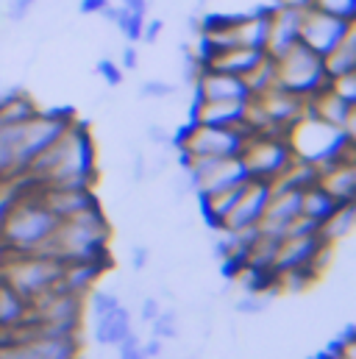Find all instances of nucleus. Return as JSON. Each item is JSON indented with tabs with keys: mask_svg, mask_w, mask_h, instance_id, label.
<instances>
[{
	"mask_svg": "<svg viewBox=\"0 0 356 359\" xmlns=\"http://www.w3.org/2000/svg\"><path fill=\"white\" fill-rule=\"evenodd\" d=\"M248 103L251 100H192L189 120L203 126H223V128H248Z\"/></svg>",
	"mask_w": 356,
	"mask_h": 359,
	"instance_id": "2eb2a0df",
	"label": "nucleus"
},
{
	"mask_svg": "<svg viewBox=\"0 0 356 359\" xmlns=\"http://www.w3.org/2000/svg\"><path fill=\"white\" fill-rule=\"evenodd\" d=\"M145 134H148V142H151V145H156V148H170V134L165 131V126L148 123Z\"/></svg>",
	"mask_w": 356,
	"mask_h": 359,
	"instance_id": "a19ab883",
	"label": "nucleus"
},
{
	"mask_svg": "<svg viewBox=\"0 0 356 359\" xmlns=\"http://www.w3.org/2000/svg\"><path fill=\"white\" fill-rule=\"evenodd\" d=\"M267 59L265 50L259 48H242V45H231V48H223L214 53V59L206 65V67H214V70H223V73H231V76H240L245 79L251 70H256L262 62Z\"/></svg>",
	"mask_w": 356,
	"mask_h": 359,
	"instance_id": "aec40b11",
	"label": "nucleus"
},
{
	"mask_svg": "<svg viewBox=\"0 0 356 359\" xmlns=\"http://www.w3.org/2000/svg\"><path fill=\"white\" fill-rule=\"evenodd\" d=\"M131 181L134 184H142L148 179V156L142 154V148H131Z\"/></svg>",
	"mask_w": 356,
	"mask_h": 359,
	"instance_id": "c9c22d12",
	"label": "nucleus"
},
{
	"mask_svg": "<svg viewBox=\"0 0 356 359\" xmlns=\"http://www.w3.org/2000/svg\"><path fill=\"white\" fill-rule=\"evenodd\" d=\"M162 31H165V22H162V20H145L139 42H145V45H156V39L162 36Z\"/></svg>",
	"mask_w": 356,
	"mask_h": 359,
	"instance_id": "ea45409f",
	"label": "nucleus"
},
{
	"mask_svg": "<svg viewBox=\"0 0 356 359\" xmlns=\"http://www.w3.org/2000/svg\"><path fill=\"white\" fill-rule=\"evenodd\" d=\"M131 329H134V315L123 304L100 318H92V340L100 348H114Z\"/></svg>",
	"mask_w": 356,
	"mask_h": 359,
	"instance_id": "6ab92c4d",
	"label": "nucleus"
},
{
	"mask_svg": "<svg viewBox=\"0 0 356 359\" xmlns=\"http://www.w3.org/2000/svg\"><path fill=\"white\" fill-rule=\"evenodd\" d=\"M159 309H162V301H159L156 295H145V298L139 301V320H142V323H151V320L159 315Z\"/></svg>",
	"mask_w": 356,
	"mask_h": 359,
	"instance_id": "4c0bfd02",
	"label": "nucleus"
},
{
	"mask_svg": "<svg viewBox=\"0 0 356 359\" xmlns=\"http://www.w3.org/2000/svg\"><path fill=\"white\" fill-rule=\"evenodd\" d=\"M139 346H142V337L137 334V329H131L114 348L123 359H139Z\"/></svg>",
	"mask_w": 356,
	"mask_h": 359,
	"instance_id": "f704fd0d",
	"label": "nucleus"
},
{
	"mask_svg": "<svg viewBox=\"0 0 356 359\" xmlns=\"http://www.w3.org/2000/svg\"><path fill=\"white\" fill-rule=\"evenodd\" d=\"M240 159L251 179L270 184H275L295 165V154L289 148L287 134H275V131H251Z\"/></svg>",
	"mask_w": 356,
	"mask_h": 359,
	"instance_id": "0eeeda50",
	"label": "nucleus"
},
{
	"mask_svg": "<svg viewBox=\"0 0 356 359\" xmlns=\"http://www.w3.org/2000/svg\"><path fill=\"white\" fill-rule=\"evenodd\" d=\"M337 206H340V203L334 201V195H331V192H326L320 184H315V187L303 189V198H301V215L312 217L315 223H320V226H323V220H326Z\"/></svg>",
	"mask_w": 356,
	"mask_h": 359,
	"instance_id": "b1692460",
	"label": "nucleus"
},
{
	"mask_svg": "<svg viewBox=\"0 0 356 359\" xmlns=\"http://www.w3.org/2000/svg\"><path fill=\"white\" fill-rule=\"evenodd\" d=\"M97 145L84 120H73L70 128L22 173L42 187H95L97 181Z\"/></svg>",
	"mask_w": 356,
	"mask_h": 359,
	"instance_id": "f257e3e1",
	"label": "nucleus"
},
{
	"mask_svg": "<svg viewBox=\"0 0 356 359\" xmlns=\"http://www.w3.org/2000/svg\"><path fill=\"white\" fill-rule=\"evenodd\" d=\"M106 6H109V0H81L78 3V11L81 14H100Z\"/></svg>",
	"mask_w": 356,
	"mask_h": 359,
	"instance_id": "37998d69",
	"label": "nucleus"
},
{
	"mask_svg": "<svg viewBox=\"0 0 356 359\" xmlns=\"http://www.w3.org/2000/svg\"><path fill=\"white\" fill-rule=\"evenodd\" d=\"M312 8H320L331 17L356 22V0H312Z\"/></svg>",
	"mask_w": 356,
	"mask_h": 359,
	"instance_id": "c756f323",
	"label": "nucleus"
},
{
	"mask_svg": "<svg viewBox=\"0 0 356 359\" xmlns=\"http://www.w3.org/2000/svg\"><path fill=\"white\" fill-rule=\"evenodd\" d=\"M354 226H356V201H351V203H340V206L323 220V226H320V237H323L326 243L337 245V243H343L345 237H351Z\"/></svg>",
	"mask_w": 356,
	"mask_h": 359,
	"instance_id": "4be33fe9",
	"label": "nucleus"
},
{
	"mask_svg": "<svg viewBox=\"0 0 356 359\" xmlns=\"http://www.w3.org/2000/svg\"><path fill=\"white\" fill-rule=\"evenodd\" d=\"M192 100H251V90L240 76L200 67L192 79Z\"/></svg>",
	"mask_w": 356,
	"mask_h": 359,
	"instance_id": "f8f14e48",
	"label": "nucleus"
},
{
	"mask_svg": "<svg viewBox=\"0 0 356 359\" xmlns=\"http://www.w3.org/2000/svg\"><path fill=\"white\" fill-rule=\"evenodd\" d=\"M178 92L176 84L170 81H162V79H148L139 84V97L142 100H167Z\"/></svg>",
	"mask_w": 356,
	"mask_h": 359,
	"instance_id": "7c9ffc66",
	"label": "nucleus"
},
{
	"mask_svg": "<svg viewBox=\"0 0 356 359\" xmlns=\"http://www.w3.org/2000/svg\"><path fill=\"white\" fill-rule=\"evenodd\" d=\"M111 25H114L128 42H139V36H142V25H145V14H134V11H125V8L117 6V14H114Z\"/></svg>",
	"mask_w": 356,
	"mask_h": 359,
	"instance_id": "cd10ccee",
	"label": "nucleus"
},
{
	"mask_svg": "<svg viewBox=\"0 0 356 359\" xmlns=\"http://www.w3.org/2000/svg\"><path fill=\"white\" fill-rule=\"evenodd\" d=\"M76 120L73 109H48V111H36L28 123L20 126L17 134V145H14V179L22 176L36 156H42Z\"/></svg>",
	"mask_w": 356,
	"mask_h": 359,
	"instance_id": "39448f33",
	"label": "nucleus"
},
{
	"mask_svg": "<svg viewBox=\"0 0 356 359\" xmlns=\"http://www.w3.org/2000/svg\"><path fill=\"white\" fill-rule=\"evenodd\" d=\"M151 259H153V248H151V245H145V243L131 245L128 262H131V270H134V273H142L145 268H151Z\"/></svg>",
	"mask_w": 356,
	"mask_h": 359,
	"instance_id": "473e14b6",
	"label": "nucleus"
},
{
	"mask_svg": "<svg viewBox=\"0 0 356 359\" xmlns=\"http://www.w3.org/2000/svg\"><path fill=\"white\" fill-rule=\"evenodd\" d=\"M95 73L100 76V81L109 87V90H117L120 84H123V67L114 62V59H109V56H103L100 62H97V67H95Z\"/></svg>",
	"mask_w": 356,
	"mask_h": 359,
	"instance_id": "2f4dec72",
	"label": "nucleus"
},
{
	"mask_svg": "<svg viewBox=\"0 0 356 359\" xmlns=\"http://www.w3.org/2000/svg\"><path fill=\"white\" fill-rule=\"evenodd\" d=\"M320 187L331 192L337 203L356 201V159H337L320 168Z\"/></svg>",
	"mask_w": 356,
	"mask_h": 359,
	"instance_id": "a211bd4d",
	"label": "nucleus"
},
{
	"mask_svg": "<svg viewBox=\"0 0 356 359\" xmlns=\"http://www.w3.org/2000/svg\"><path fill=\"white\" fill-rule=\"evenodd\" d=\"M148 326H151V334L159 337V340H165V343L178 340V337H181V312H176L173 306H170V309L162 306L159 315H156Z\"/></svg>",
	"mask_w": 356,
	"mask_h": 359,
	"instance_id": "a878e982",
	"label": "nucleus"
},
{
	"mask_svg": "<svg viewBox=\"0 0 356 359\" xmlns=\"http://www.w3.org/2000/svg\"><path fill=\"white\" fill-rule=\"evenodd\" d=\"M45 251L59 257L67 265L84 262V265H95L103 273H109V268L114 265V259H111V220H109L103 203L62 220Z\"/></svg>",
	"mask_w": 356,
	"mask_h": 359,
	"instance_id": "f03ea898",
	"label": "nucleus"
},
{
	"mask_svg": "<svg viewBox=\"0 0 356 359\" xmlns=\"http://www.w3.org/2000/svg\"><path fill=\"white\" fill-rule=\"evenodd\" d=\"M270 195H273V184H270V181L251 179L245 184L242 195L237 198L234 209L228 212L223 229H226V231H234V234H245V231L259 229V223H262V217H265L267 203H270Z\"/></svg>",
	"mask_w": 356,
	"mask_h": 359,
	"instance_id": "9b49d317",
	"label": "nucleus"
},
{
	"mask_svg": "<svg viewBox=\"0 0 356 359\" xmlns=\"http://www.w3.org/2000/svg\"><path fill=\"white\" fill-rule=\"evenodd\" d=\"M42 198L59 220H67L78 212H87L100 203L92 187H42Z\"/></svg>",
	"mask_w": 356,
	"mask_h": 359,
	"instance_id": "f3484780",
	"label": "nucleus"
},
{
	"mask_svg": "<svg viewBox=\"0 0 356 359\" xmlns=\"http://www.w3.org/2000/svg\"><path fill=\"white\" fill-rule=\"evenodd\" d=\"M39 0H8L6 3V20L8 22H25Z\"/></svg>",
	"mask_w": 356,
	"mask_h": 359,
	"instance_id": "72a5a7b5",
	"label": "nucleus"
},
{
	"mask_svg": "<svg viewBox=\"0 0 356 359\" xmlns=\"http://www.w3.org/2000/svg\"><path fill=\"white\" fill-rule=\"evenodd\" d=\"M289 148L298 162L326 168L337 159H356V137L348 128H337L320 117L303 114L287 131Z\"/></svg>",
	"mask_w": 356,
	"mask_h": 359,
	"instance_id": "7ed1b4c3",
	"label": "nucleus"
},
{
	"mask_svg": "<svg viewBox=\"0 0 356 359\" xmlns=\"http://www.w3.org/2000/svg\"><path fill=\"white\" fill-rule=\"evenodd\" d=\"M165 354V340H159V337H148V340H142V346H139V359L145 357H162Z\"/></svg>",
	"mask_w": 356,
	"mask_h": 359,
	"instance_id": "79ce46f5",
	"label": "nucleus"
},
{
	"mask_svg": "<svg viewBox=\"0 0 356 359\" xmlns=\"http://www.w3.org/2000/svg\"><path fill=\"white\" fill-rule=\"evenodd\" d=\"M64 262L48 251H34V254H6L0 257V281L11 287L20 298L34 304L36 298L48 295L50 290L59 287L64 276Z\"/></svg>",
	"mask_w": 356,
	"mask_h": 359,
	"instance_id": "20e7f679",
	"label": "nucleus"
},
{
	"mask_svg": "<svg viewBox=\"0 0 356 359\" xmlns=\"http://www.w3.org/2000/svg\"><path fill=\"white\" fill-rule=\"evenodd\" d=\"M278 3H287V6H298V8H309L312 0H278Z\"/></svg>",
	"mask_w": 356,
	"mask_h": 359,
	"instance_id": "a18cd8bd",
	"label": "nucleus"
},
{
	"mask_svg": "<svg viewBox=\"0 0 356 359\" xmlns=\"http://www.w3.org/2000/svg\"><path fill=\"white\" fill-rule=\"evenodd\" d=\"M301 198H303L301 189L273 184V195H270V203L265 209V217L259 223V231H267L273 237H284L287 229L301 217Z\"/></svg>",
	"mask_w": 356,
	"mask_h": 359,
	"instance_id": "4468645a",
	"label": "nucleus"
},
{
	"mask_svg": "<svg viewBox=\"0 0 356 359\" xmlns=\"http://www.w3.org/2000/svg\"><path fill=\"white\" fill-rule=\"evenodd\" d=\"M120 67H123V73H137V70H139V50L134 48V42L123 48V53H120Z\"/></svg>",
	"mask_w": 356,
	"mask_h": 359,
	"instance_id": "58836bf2",
	"label": "nucleus"
},
{
	"mask_svg": "<svg viewBox=\"0 0 356 359\" xmlns=\"http://www.w3.org/2000/svg\"><path fill=\"white\" fill-rule=\"evenodd\" d=\"M148 0H120V8L125 11H134V14H148Z\"/></svg>",
	"mask_w": 356,
	"mask_h": 359,
	"instance_id": "c03bdc74",
	"label": "nucleus"
},
{
	"mask_svg": "<svg viewBox=\"0 0 356 359\" xmlns=\"http://www.w3.org/2000/svg\"><path fill=\"white\" fill-rule=\"evenodd\" d=\"M329 243L320 237V231L312 234H287L278 243L275 259H273V270L275 276H301L306 281H317L320 276L315 273V259L317 254L326 248Z\"/></svg>",
	"mask_w": 356,
	"mask_h": 359,
	"instance_id": "1a4fd4ad",
	"label": "nucleus"
},
{
	"mask_svg": "<svg viewBox=\"0 0 356 359\" xmlns=\"http://www.w3.org/2000/svg\"><path fill=\"white\" fill-rule=\"evenodd\" d=\"M251 131L245 128H223V126H203L189 120V131L184 142L173 148L178 156V165L189 159H231L242 154V145Z\"/></svg>",
	"mask_w": 356,
	"mask_h": 359,
	"instance_id": "6e6552de",
	"label": "nucleus"
},
{
	"mask_svg": "<svg viewBox=\"0 0 356 359\" xmlns=\"http://www.w3.org/2000/svg\"><path fill=\"white\" fill-rule=\"evenodd\" d=\"M245 84H248V90H251V97L265 95L267 90H273V87H275V65H273V59H270V56H267L256 70H251V73L245 76Z\"/></svg>",
	"mask_w": 356,
	"mask_h": 359,
	"instance_id": "bb28decb",
	"label": "nucleus"
},
{
	"mask_svg": "<svg viewBox=\"0 0 356 359\" xmlns=\"http://www.w3.org/2000/svg\"><path fill=\"white\" fill-rule=\"evenodd\" d=\"M84 304H87V312L92 318H100V315L117 309V306L123 304V298H120V292H117L114 287H97V284H95L87 292Z\"/></svg>",
	"mask_w": 356,
	"mask_h": 359,
	"instance_id": "393cba45",
	"label": "nucleus"
},
{
	"mask_svg": "<svg viewBox=\"0 0 356 359\" xmlns=\"http://www.w3.org/2000/svg\"><path fill=\"white\" fill-rule=\"evenodd\" d=\"M303 114L320 117V120H326V123H331L337 128H348V131L356 128V103L345 100L343 95H337L331 90V81H329L326 90H320L315 97L306 100Z\"/></svg>",
	"mask_w": 356,
	"mask_h": 359,
	"instance_id": "dca6fc26",
	"label": "nucleus"
},
{
	"mask_svg": "<svg viewBox=\"0 0 356 359\" xmlns=\"http://www.w3.org/2000/svg\"><path fill=\"white\" fill-rule=\"evenodd\" d=\"M326 59V73L329 79H340V76H351L356 73V28L329 53Z\"/></svg>",
	"mask_w": 356,
	"mask_h": 359,
	"instance_id": "5701e85b",
	"label": "nucleus"
},
{
	"mask_svg": "<svg viewBox=\"0 0 356 359\" xmlns=\"http://www.w3.org/2000/svg\"><path fill=\"white\" fill-rule=\"evenodd\" d=\"M273 304V295H265V292H242L237 301H234V309L240 315H262L270 309Z\"/></svg>",
	"mask_w": 356,
	"mask_h": 359,
	"instance_id": "c85d7f7f",
	"label": "nucleus"
},
{
	"mask_svg": "<svg viewBox=\"0 0 356 359\" xmlns=\"http://www.w3.org/2000/svg\"><path fill=\"white\" fill-rule=\"evenodd\" d=\"M301 20H303V8L298 6L275 3L270 8V34L265 48L270 59H278L281 53H287L301 42Z\"/></svg>",
	"mask_w": 356,
	"mask_h": 359,
	"instance_id": "ddd939ff",
	"label": "nucleus"
},
{
	"mask_svg": "<svg viewBox=\"0 0 356 359\" xmlns=\"http://www.w3.org/2000/svg\"><path fill=\"white\" fill-rule=\"evenodd\" d=\"M39 111V106L34 103V97L22 90H11L0 95V123L3 126H22L28 123L34 114Z\"/></svg>",
	"mask_w": 356,
	"mask_h": 359,
	"instance_id": "412c9836",
	"label": "nucleus"
},
{
	"mask_svg": "<svg viewBox=\"0 0 356 359\" xmlns=\"http://www.w3.org/2000/svg\"><path fill=\"white\" fill-rule=\"evenodd\" d=\"M356 28V22L331 17L320 8H303V20H301V45H306L309 50L329 56L351 31Z\"/></svg>",
	"mask_w": 356,
	"mask_h": 359,
	"instance_id": "9d476101",
	"label": "nucleus"
},
{
	"mask_svg": "<svg viewBox=\"0 0 356 359\" xmlns=\"http://www.w3.org/2000/svg\"><path fill=\"white\" fill-rule=\"evenodd\" d=\"M331 90L337 95H343L345 100L356 103V73L351 76H340V79H331Z\"/></svg>",
	"mask_w": 356,
	"mask_h": 359,
	"instance_id": "e433bc0d",
	"label": "nucleus"
},
{
	"mask_svg": "<svg viewBox=\"0 0 356 359\" xmlns=\"http://www.w3.org/2000/svg\"><path fill=\"white\" fill-rule=\"evenodd\" d=\"M273 65H275V84L289 95H298L301 100L315 97L331 81L326 73V59L301 42L287 53H281L278 59H273Z\"/></svg>",
	"mask_w": 356,
	"mask_h": 359,
	"instance_id": "423d86ee",
	"label": "nucleus"
}]
</instances>
